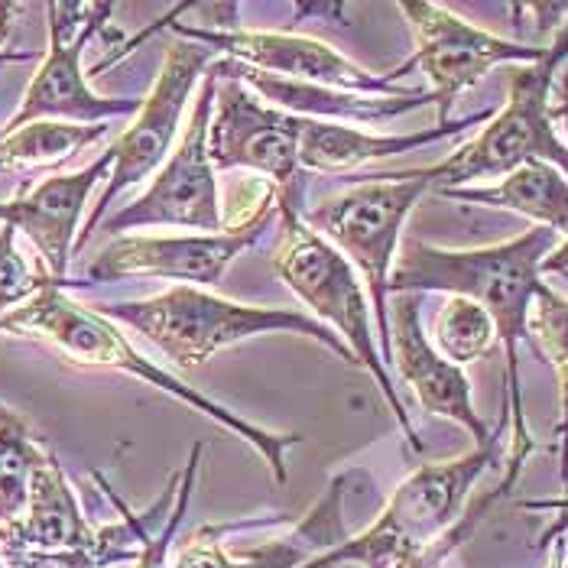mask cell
I'll use <instances>...</instances> for the list:
<instances>
[{
	"mask_svg": "<svg viewBox=\"0 0 568 568\" xmlns=\"http://www.w3.org/2000/svg\"><path fill=\"white\" fill-rule=\"evenodd\" d=\"M559 234L549 227H529L520 237L471 247V251H448L426 241H403L390 270V300L394 296H426V293H448L465 296L494 318L497 342L507 357V399L514 419L510 436V458L507 465L524 468L529 455L539 448L526 426L524 390H520V342L529 345L526 318L532 300L542 286V261L559 247Z\"/></svg>",
	"mask_w": 568,
	"mask_h": 568,
	"instance_id": "cell-1",
	"label": "cell"
},
{
	"mask_svg": "<svg viewBox=\"0 0 568 568\" xmlns=\"http://www.w3.org/2000/svg\"><path fill=\"white\" fill-rule=\"evenodd\" d=\"M0 332L13 335V338H27V342L45 345L72 367L121 371V374H131L136 381H143L146 387H156L163 394L182 399L185 406L205 413L212 423H219L237 438H244L247 445H254L261 452L263 462H266L273 481L286 484V478H290L286 452L303 442L300 433H290V436L270 433L257 423H247L244 416L231 413L227 406L215 403L212 396L199 394L195 387H185L182 381H175L170 371L156 367L150 357H143L140 351L133 348L118 322L104 318L101 312H94L91 306H82L79 300H72L62 283H49L43 293H37L30 303L7 312L0 318Z\"/></svg>",
	"mask_w": 568,
	"mask_h": 568,
	"instance_id": "cell-2",
	"label": "cell"
},
{
	"mask_svg": "<svg viewBox=\"0 0 568 568\" xmlns=\"http://www.w3.org/2000/svg\"><path fill=\"white\" fill-rule=\"evenodd\" d=\"M303 182L293 189L276 192V227H280V241L273 251V273L306 303L322 325L335 328L338 338L348 345L354 354L357 367H364L377 390L384 394L390 413L396 416L403 436L409 442V448L419 455L426 445L419 433L413 429V419L403 406V399L396 394L394 377L381 357L377 348V335L371 328V300L367 290L361 283V276L325 237H318L303 219Z\"/></svg>",
	"mask_w": 568,
	"mask_h": 568,
	"instance_id": "cell-3",
	"label": "cell"
},
{
	"mask_svg": "<svg viewBox=\"0 0 568 568\" xmlns=\"http://www.w3.org/2000/svg\"><path fill=\"white\" fill-rule=\"evenodd\" d=\"M104 318L128 325L146 342H153L173 361L179 371H195L209 364L219 351L231 348L244 338H257L270 332L306 335L315 345L328 348L338 361L354 364L348 345L318 318L296 308L244 306L234 300L215 296L199 286H173L150 300H128V303H98L91 306Z\"/></svg>",
	"mask_w": 568,
	"mask_h": 568,
	"instance_id": "cell-4",
	"label": "cell"
},
{
	"mask_svg": "<svg viewBox=\"0 0 568 568\" xmlns=\"http://www.w3.org/2000/svg\"><path fill=\"white\" fill-rule=\"evenodd\" d=\"M510 409L504 406L500 423L487 445L475 452L419 465L394 490L381 517L364 532L348 536L342 546L315 556L303 568H409L433 542L462 520L471 487L500 462V438L507 433Z\"/></svg>",
	"mask_w": 568,
	"mask_h": 568,
	"instance_id": "cell-5",
	"label": "cell"
},
{
	"mask_svg": "<svg viewBox=\"0 0 568 568\" xmlns=\"http://www.w3.org/2000/svg\"><path fill=\"white\" fill-rule=\"evenodd\" d=\"M433 189L419 170L361 175L351 189L303 212L306 224L357 270L377 322L381 357L390 367V270L416 202Z\"/></svg>",
	"mask_w": 568,
	"mask_h": 568,
	"instance_id": "cell-6",
	"label": "cell"
},
{
	"mask_svg": "<svg viewBox=\"0 0 568 568\" xmlns=\"http://www.w3.org/2000/svg\"><path fill=\"white\" fill-rule=\"evenodd\" d=\"M568 59V23L556 30L552 43L546 45L542 59L532 65H520L510 75V98L484 131L458 146L436 166H423L419 173L436 189H462L475 179H504L529 160H542L568 175V143L556 133L552 118V85L556 72Z\"/></svg>",
	"mask_w": 568,
	"mask_h": 568,
	"instance_id": "cell-7",
	"label": "cell"
},
{
	"mask_svg": "<svg viewBox=\"0 0 568 568\" xmlns=\"http://www.w3.org/2000/svg\"><path fill=\"white\" fill-rule=\"evenodd\" d=\"M114 3H45L49 43L40 69L20 98V108L0 131H17L33 121L108 124L140 111L143 98H104L88 85L82 55L111 20Z\"/></svg>",
	"mask_w": 568,
	"mask_h": 568,
	"instance_id": "cell-8",
	"label": "cell"
},
{
	"mask_svg": "<svg viewBox=\"0 0 568 568\" xmlns=\"http://www.w3.org/2000/svg\"><path fill=\"white\" fill-rule=\"evenodd\" d=\"M215 49L189 40H175L166 45L160 75L150 88V94L140 101V111L133 114V121L121 131V136L111 143V175L104 182L101 199L94 202L85 227L79 231L75 241V254L91 241V234L101 227V221L108 219L111 202L128 192L133 185H140L143 179H153L160 173V166L170 160L173 146L179 143L182 131V114L189 108L192 91L199 88V79L212 69L215 62Z\"/></svg>",
	"mask_w": 568,
	"mask_h": 568,
	"instance_id": "cell-9",
	"label": "cell"
},
{
	"mask_svg": "<svg viewBox=\"0 0 568 568\" xmlns=\"http://www.w3.org/2000/svg\"><path fill=\"white\" fill-rule=\"evenodd\" d=\"M94 481H101L108 500L118 507L121 524H88L59 458L49 452L43 465L37 468L33 481H30V500H27L23 517L0 524V552H20V556L88 552L104 568L118 566V562H133L140 552L136 514L114 494V487L101 475H94Z\"/></svg>",
	"mask_w": 568,
	"mask_h": 568,
	"instance_id": "cell-10",
	"label": "cell"
},
{
	"mask_svg": "<svg viewBox=\"0 0 568 568\" xmlns=\"http://www.w3.org/2000/svg\"><path fill=\"white\" fill-rule=\"evenodd\" d=\"M219 79L209 69L202 75L199 98L189 111V121L179 133L170 160L153 175L143 195L131 205L118 209L114 215L101 221V231L124 234L140 227H189L195 234H219L221 224V192L215 166L209 160V124L215 104Z\"/></svg>",
	"mask_w": 568,
	"mask_h": 568,
	"instance_id": "cell-11",
	"label": "cell"
},
{
	"mask_svg": "<svg viewBox=\"0 0 568 568\" xmlns=\"http://www.w3.org/2000/svg\"><path fill=\"white\" fill-rule=\"evenodd\" d=\"M170 33L189 43L209 45L224 59H234L241 65H251L257 72L286 79V82H306V85L335 88L351 94H371V98H406L423 88L399 85V75L413 72L409 62L396 65L394 72H367L364 65L351 62L335 45L300 37V33H261V30H212V27H189L175 17Z\"/></svg>",
	"mask_w": 568,
	"mask_h": 568,
	"instance_id": "cell-12",
	"label": "cell"
},
{
	"mask_svg": "<svg viewBox=\"0 0 568 568\" xmlns=\"http://www.w3.org/2000/svg\"><path fill=\"white\" fill-rule=\"evenodd\" d=\"M416 40L413 69L419 65L429 79L438 108V124H448L455 101L481 82L497 65H532L542 59L546 45H526L494 37L471 20L458 17L445 3H399L396 7Z\"/></svg>",
	"mask_w": 568,
	"mask_h": 568,
	"instance_id": "cell-13",
	"label": "cell"
},
{
	"mask_svg": "<svg viewBox=\"0 0 568 568\" xmlns=\"http://www.w3.org/2000/svg\"><path fill=\"white\" fill-rule=\"evenodd\" d=\"M215 79L219 88L209 124V160L215 173L244 170L273 182L280 192L300 185V143L306 118L266 104L234 75L215 72Z\"/></svg>",
	"mask_w": 568,
	"mask_h": 568,
	"instance_id": "cell-14",
	"label": "cell"
},
{
	"mask_svg": "<svg viewBox=\"0 0 568 568\" xmlns=\"http://www.w3.org/2000/svg\"><path fill=\"white\" fill-rule=\"evenodd\" d=\"M276 221V209L257 219L224 227L219 234H121L85 266L91 283H114L131 276L175 280L179 286H219L227 266L247 247H257L266 227Z\"/></svg>",
	"mask_w": 568,
	"mask_h": 568,
	"instance_id": "cell-15",
	"label": "cell"
},
{
	"mask_svg": "<svg viewBox=\"0 0 568 568\" xmlns=\"http://www.w3.org/2000/svg\"><path fill=\"white\" fill-rule=\"evenodd\" d=\"M357 484H367V478L361 471H342L338 478H332V484L325 487V494L312 504V510L303 517V524H296L280 539H270V542H263L257 549L244 552L241 559L224 552L221 539L227 532H237V529H247V526L254 529V526L280 524L286 517H261V520H241V524L199 526L179 546L170 568H303L315 556H322V552H328V549H335V546H342L348 539L342 504H345L351 487H357Z\"/></svg>",
	"mask_w": 568,
	"mask_h": 568,
	"instance_id": "cell-16",
	"label": "cell"
},
{
	"mask_svg": "<svg viewBox=\"0 0 568 568\" xmlns=\"http://www.w3.org/2000/svg\"><path fill=\"white\" fill-rule=\"evenodd\" d=\"M111 150H104L94 163L75 173H52L43 182H23L7 202H0V224L27 234L30 244L40 251L43 270L62 286L69 283V263L75 254V241L82 231L88 195L91 189L111 175Z\"/></svg>",
	"mask_w": 568,
	"mask_h": 568,
	"instance_id": "cell-17",
	"label": "cell"
},
{
	"mask_svg": "<svg viewBox=\"0 0 568 568\" xmlns=\"http://www.w3.org/2000/svg\"><path fill=\"white\" fill-rule=\"evenodd\" d=\"M419 308L423 296H396V306L390 312V364L429 416L452 419L462 429H468L478 445H487L494 429L475 409L471 381L465 367L445 361L433 348L429 335L423 332Z\"/></svg>",
	"mask_w": 568,
	"mask_h": 568,
	"instance_id": "cell-18",
	"label": "cell"
},
{
	"mask_svg": "<svg viewBox=\"0 0 568 568\" xmlns=\"http://www.w3.org/2000/svg\"><path fill=\"white\" fill-rule=\"evenodd\" d=\"M212 69L219 75L241 79L251 91H257L266 104L290 111L296 118H308V121H332V124H338V121H394L416 108L436 104L433 91H416L406 98H371V94H351V91L306 85V82H286V79L257 72L251 65H241L234 59L212 62Z\"/></svg>",
	"mask_w": 568,
	"mask_h": 568,
	"instance_id": "cell-19",
	"label": "cell"
},
{
	"mask_svg": "<svg viewBox=\"0 0 568 568\" xmlns=\"http://www.w3.org/2000/svg\"><path fill=\"white\" fill-rule=\"evenodd\" d=\"M494 111H478L448 124H436L419 133H367L348 124H332V121H308L303 124V143H300V170L303 173H348L364 163L387 160L396 153H409L419 146L438 143L445 136H462L465 131L487 124Z\"/></svg>",
	"mask_w": 568,
	"mask_h": 568,
	"instance_id": "cell-20",
	"label": "cell"
},
{
	"mask_svg": "<svg viewBox=\"0 0 568 568\" xmlns=\"http://www.w3.org/2000/svg\"><path fill=\"white\" fill-rule=\"evenodd\" d=\"M442 199L471 202L487 209H507L536 221V227H549L559 237L568 234V175L542 160H529L514 173L497 179L494 185H462L436 189Z\"/></svg>",
	"mask_w": 568,
	"mask_h": 568,
	"instance_id": "cell-21",
	"label": "cell"
},
{
	"mask_svg": "<svg viewBox=\"0 0 568 568\" xmlns=\"http://www.w3.org/2000/svg\"><path fill=\"white\" fill-rule=\"evenodd\" d=\"M108 124L33 121L17 131H0V173L52 170L79 156L85 146L108 136Z\"/></svg>",
	"mask_w": 568,
	"mask_h": 568,
	"instance_id": "cell-22",
	"label": "cell"
},
{
	"mask_svg": "<svg viewBox=\"0 0 568 568\" xmlns=\"http://www.w3.org/2000/svg\"><path fill=\"white\" fill-rule=\"evenodd\" d=\"M526 335L532 354L556 371L559 381V426L556 442L562 448V487L568 490V300L556 293L549 283L539 286L529 318H526Z\"/></svg>",
	"mask_w": 568,
	"mask_h": 568,
	"instance_id": "cell-23",
	"label": "cell"
},
{
	"mask_svg": "<svg viewBox=\"0 0 568 568\" xmlns=\"http://www.w3.org/2000/svg\"><path fill=\"white\" fill-rule=\"evenodd\" d=\"M49 448L40 445V436L30 423L0 406V524L23 517L30 500V481L45 462Z\"/></svg>",
	"mask_w": 568,
	"mask_h": 568,
	"instance_id": "cell-24",
	"label": "cell"
},
{
	"mask_svg": "<svg viewBox=\"0 0 568 568\" xmlns=\"http://www.w3.org/2000/svg\"><path fill=\"white\" fill-rule=\"evenodd\" d=\"M436 345L438 354L458 367L475 364L497 345L494 318L465 296H448L436 315Z\"/></svg>",
	"mask_w": 568,
	"mask_h": 568,
	"instance_id": "cell-25",
	"label": "cell"
},
{
	"mask_svg": "<svg viewBox=\"0 0 568 568\" xmlns=\"http://www.w3.org/2000/svg\"><path fill=\"white\" fill-rule=\"evenodd\" d=\"M199 465H202V445L192 448L185 468H182V478H179V490H175V507L166 514L163 529L160 532H150V526L143 524V514H136V536H140V552L131 562V568H170V549H173L175 532L182 526V517L189 510V500H192V490H195V475H199Z\"/></svg>",
	"mask_w": 568,
	"mask_h": 568,
	"instance_id": "cell-26",
	"label": "cell"
},
{
	"mask_svg": "<svg viewBox=\"0 0 568 568\" xmlns=\"http://www.w3.org/2000/svg\"><path fill=\"white\" fill-rule=\"evenodd\" d=\"M49 283H55V280L45 270H33L20 254L17 231L0 224V318L17 306L30 303Z\"/></svg>",
	"mask_w": 568,
	"mask_h": 568,
	"instance_id": "cell-27",
	"label": "cell"
},
{
	"mask_svg": "<svg viewBox=\"0 0 568 568\" xmlns=\"http://www.w3.org/2000/svg\"><path fill=\"white\" fill-rule=\"evenodd\" d=\"M514 484H517V478L504 475V481L497 484L494 490H487L484 497H478V500H475V507H471L468 514H462V520L452 526V529H448V532H445L438 542H433V546H429V549H426V552H423V556H419V559H416V562H413L409 568H438L442 566V562H445V559H448V556H452V552H455V549H458V546H462V542H465V539H468V536L478 529V524H481L484 517H487V510H490V507H494V504H497V500H500L507 490H514ZM342 568H351V566H342Z\"/></svg>",
	"mask_w": 568,
	"mask_h": 568,
	"instance_id": "cell-28",
	"label": "cell"
},
{
	"mask_svg": "<svg viewBox=\"0 0 568 568\" xmlns=\"http://www.w3.org/2000/svg\"><path fill=\"white\" fill-rule=\"evenodd\" d=\"M524 510H552L556 514V520H552V526L539 536V549H546V546H556L562 536L568 532V494L566 497H559V500H526V504H520Z\"/></svg>",
	"mask_w": 568,
	"mask_h": 568,
	"instance_id": "cell-29",
	"label": "cell"
},
{
	"mask_svg": "<svg viewBox=\"0 0 568 568\" xmlns=\"http://www.w3.org/2000/svg\"><path fill=\"white\" fill-rule=\"evenodd\" d=\"M23 10H27L23 3H0V49L7 45L13 23ZM27 59H33V52H0V62H27Z\"/></svg>",
	"mask_w": 568,
	"mask_h": 568,
	"instance_id": "cell-30",
	"label": "cell"
},
{
	"mask_svg": "<svg viewBox=\"0 0 568 568\" xmlns=\"http://www.w3.org/2000/svg\"><path fill=\"white\" fill-rule=\"evenodd\" d=\"M542 273H566L568 276V234L559 241V247L542 261Z\"/></svg>",
	"mask_w": 568,
	"mask_h": 568,
	"instance_id": "cell-31",
	"label": "cell"
},
{
	"mask_svg": "<svg viewBox=\"0 0 568 568\" xmlns=\"http://www.w3.org/2000/svg\"><path fill=\"white\" fill-rule=\"evenodd\" d=\"M552 566L568 568V549H566V542H562V539L556 542V559H552Z\"/></svg>",
	"mask_w": 568,
	"mask_h": 568,
	"instance_id": "cell-32",
	"label": "cell"
},
{
	"mask_svg": "<svg viewBox=\"0 0 568 568\" xmlns=\"http://www.w3.org/2000/svg\"><path fill=\"white\" fill-rule=\"evenodd\" d=\"M552 118H556V121H559V118H566L568 121V98L562 101V104H556V108H552Z\"/></svg>",
	"mask_w": 568,
	"mask_h": 568,
	"instance_id": "cell-33",
	"label": "cell"
},
{
	"mask_svg": "<svg viewBox=\"0 0 568 568\" xmlns=\"http://www.w3.org/2000/svg\"><path fill=\"white\" fill-rule=\"evenodd\" d=\"M0 568H7V562H3V556H0Z\"/></svg>",
	"mask_w": 568,
	"mask_h": 568,
	"instance_id": "cell-34",
	"label": "cell"
},
{
	"mask_svg": "<svg viewBox=\"0 0 568 568\" xmlns=\"http://www.w3.org/2000/svg\"><path fill=\"white\" fill-rule=\"evenodd\" d=\"M0 406H3V403H0Z\"/></svg>",
	"mask_w": 568,
	"mask_h": 568,
	"instance_id": "cell-35",
	"label": "cell"
},
{
	"mask_svg": "<svg viewBox=\"0 0 568 568\" xmlns=\"http://www.w3.org/2000/svg\"><path fill=\"white\" fill-rule=\"evenodd\" d=\"M552 568H556V566H552Z\"/></svg>",
	"mask_w": 568,
	"mask_h": 568,
	"instance_id": "cell-36",
	"label": "cell"
}]
</instances>
